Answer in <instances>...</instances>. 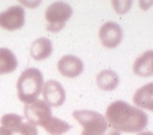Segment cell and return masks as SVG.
<instances>
[{
	"mask_svg": "<svg viewBox=\"0 0 153 135\" xmlns=\"http://www.w3.org/2000/svg\"><path fill=\"white\" fill-rule=\"evenodd\" d=\"M42 93H43L44 101L49 107H60L66 99V93L64 88L56 80H48L46 83H44Z\"/></svg>",
	"mask_w": 153,
	"mask_h": 135,
	"instance_id": "obj_8",
	"label": "cell"
},
{
	"mask_svg": "<svg viewBox=\"0 0 153 135\" xmlns=\"http://www.w3.org/2000/svg\"><path fill=\"white\" fill-rule=\"evenodd\" d=\"M137 135H152V133H151L150 131H147V132H141V133H139V134H137Z\"/></svg>",
	"mask_w": 153,
	"mask_h": 135,
	"instance_id": "obj_20",
	"label": "cell"
},
{
	"mask_svg": "<svg viewBox=\"0 0 153 135\" xmlns=\"http://www.w3.org/2000/svg\"><path fill=\"white\" fill-rule=\"evenodd\" d=\"M152 91H153V83L149 82L147 85H143L136 91L134 94L133 101L134 104L140 108H145L147 110L152 111L153 107V99H152Z\"/></svg>",
	"mask_w": 153,
	"mask_h": 135,
	"instance_id": "obj_12",
	"label": "cell"
},
{
	"mask_svg": "<svg viewBox=\"0 0 153 135\" xmlns=\"http://www.w3.org/2000/svg\"><path fill=\"white\" fill-rule=\"evenodd\" d=\"M25 9L20 5H13L0 13V28L7 31L22 28L25 24Z\"/></svg>",
	"mask_w": 153,
	"mask_h": 135,
	"instance_id": "obj_6",
	"label": "cell"
},
{
	"mask_svg": "<svg viewBox=\"0 0 153 135\" xmlns=\"http://www.w3.org/2000/svg\"><path fill=\"white\" fill-rule=\"evenodd\" d=\"M97 85L103 91H112L117 88L119 83V77L112 70H102L97 75Z\"/></svg>",
	"mask_w": 153,
	"mask_h": 135,
	"instance_id": "obj_13",
	"label": "cell"
},
{
	"mask_svg": "<svg viewBox=\"0 0 153 135\" xmlns=\"http://www.w3.org/2000/svg\"><path fill=\"white\" fill-rule=\"evenodd\" d=\"M43 128L45 129L46 132H48L51 135H62L69 130L71 126L66 121L57 118V117H54L52 115L43 125Z\"/></svg>",
	"mask_w": 153,
	"mask_h": 135,
	"instance_id": "obj_15",
	"label": "cell"
},
{
	"mask_svg": "<svg viewBox=\"0 0 153 135\" xmlns=\"http://www.w3.org/2000/svg\"><path fill=\"white\" fill-rule=\"evenodd\" d=\"M0 135H12V132H11L7 128L0 127Z\"/></svg>",
	"mask_w": 153,
	"mask_h": 135,
	"instance_id": "obj_19",
	"label": "cell"
},
{
	"mask_svg": "<svg viewBox=\"0 0 153 135\" xmlns=\"http://www.w3.org/2000/svg\"><path fill=\"white\" fill-rule=\"evenodd\" d=\"M123 33L121 26L114 21L105 22L99 30V38L104 47L113 49L119 45L121 42Z\"/></svg>",
	"mask_w": 153,
	"mask_h": 135,
	"instance_id": "obj_7",
	"label": "cell"
},
{
	"mask_svg": "<svg viewBox=\"0 0 153 135\" xmlns=\"http://www.w3.org/2000/svg\"><path fill=\"white\" fill-rule=\"evenodd\" d=\"M106 131H108V130H106ZM105 133H106V132H105ZM105 133H104V134H102V135H105ZM81 135H95V134H89V133H86V132H82V134Z\"/></svg>",
	"mask_w": 153,
	"mask_h": 135,
	"instance_id": "obj_21",
	"label": "cell"
},
{
	"mask_svg": "<svg viewBox=\"0 0 153 135\" xmlns=\"http://www.w3.org/2000/svg\"><path fill=\"white\" fill-rule=\"evenodd\" d=\"M133 71L136 75L143 76V77L152 76V51H147L135 60L133 64Z\"/></svg>",
	"mask_w": 153,
	"mask_h": 135,
	"instance_id": "obj_11",
	"label": "cell"
},
{
	"mask_svg": "<svg viewBox=\"0 0 153 135\" xmlns=\"http://www.w3.org/2000/svg\"><path fill=\"white\" fill-rule=\"evenodd\" d=\"M112 4L114 5V9L115 11L119 14H123V13L128 12L130 9V7L132 4V1H113Z\"/></svg>",
	"mask_w": 153,
	"mask_h": 135,
	"instance_id": "obj_18",
	"label": "cell"
},
{
	"mask_svg": "<svg viewBox=\"0 0 153 135\" xmlns=\"http://www.w3.org/2000/svg\"><path fill=\"white\" fill-rule=\"evenodd\" d=\"M72 15V7L64 1H55L47 7L45 12L46 20L48 21L47 30L56 33L65 26Z\"/></svg>",
	"mask_w": 153,
	"mask_h": 135,
	"instance_id": "obj_4",
	"label": "cell"
},
{
	"mask_svg": "<svg viewBox=\"0 0 153 135\" xmlns=\"http://www.w3.org/2000/svg\"><path fill=\"white\" fill-rule=\"evenodd\" d=\"M57 70L65 77L74 78L83 72V62L79 57L65 55L57 62Z\"/></svg>",
	"mask_w": 153,
	"mask_h": 135,
	"instance_id": "obj_9",
	"label": "cell"
},
{
	"mask_svg": "<svg viewBox=\"0 0 153 135\" xmlns=\"http://www.w3.org/2000/svg\"><path fill=\"white\" fill-rule=\"evenodd\" d=\"M22 121H24V117L20 116V115H17V114L14 113H7L1 117L0 123H1L2 127L7 128L10 131H12L15 128H17Z\"/></svg>",
	"mask_w": 153,
	"mask_h": 135,
	"instance_id": "obj_16",
	"label": "cell"
},
{
	"mask_svg": "<svg viewBox=\"0 0 153 135\" xmlns=\"http://www.w3.org/2000/svg\"><path fill=\"white\" fill-rule=\"evenodd\" d=\"M18 61L15 54L7 47H0V75L15 71Z\"/></svg>",
	"mask_w": 153,
	"mask_h": 135,
	"instance_id": "obj_14",
	"label": "cell"
},
{
	"mask_svg": "<svg viewBox=\"0 0 153 135\" xmlns=\"http://www.w3.org/2000/svg\"><path fill=\"white\" fill-rule=\"evenodd\" d=\"M12 135H38V131L34 125L22 121L17 128L11 131Z\"/></svg>",
	"mask_w": 153,
	"mask_h": 135,
	"instance_id": "obj_17",
	"label": "cell"
},
{
	"mask_svg": "<svg viewBox=\"0 0 153 135\" xmlns=\"http://www.w3.org/2000/svg\"><path fill=\"white\" fill-rule=\"evenodd\" d=\"M53 45L49 38L39 37L32 42L30 54L35 60H44L52 54Z\"/></svg>",
	"mask_w": 153,
	"mask_h": 135,
	"instance_id": "obj_10",
	"label": "cell"
},
{
	"mask_svg": "<svg viewBox=\"0 0 153 135\" xmlns=\"http://www.w3.org/2000/svg\"><path fill=\"white\" fill-rule=\"evenodd\" d=\"M74 119L83 127V132L102 135L110 127L102 114L91 110H76L72 113Z\"/></svg>",
	"mask_w": 153,
	"mask_h": 135,
	"instance_id": "obj_3",
	"label": "cell"
},
{
	"mask_svg": "<svg viewBox=\"0 0 153 135\" xmlns=\"http://www.w3.org/2000/svg\"><path fill=\"white\" fill-rule=\"evenodd\" d=\"M105 119L108 126L118 132H140L148 125L147 113L123 100H117L108 106Z\"/></svg>",
	"mask_w": 153,
	"mask_h": 135,
	"instance_id": "obj_1",
	"label": "cell"
},
{
	"mask_svg": "<svg viewBox=\"0 0 153 135\" xmlns=\"http://www.w3.org/2000/svg\"><path fill=\"white\" fill-rule=\"evenodd\" d=\"M25 116L28 119V123L34 126H41L52 116L51 108L45 101L39 99L34 100L31 104H27L24 108Z\"/></svg>",
	"mask_w": 153,
	"mask_h": 135,
	"instance_id": "obj_5",
	"label": "cell"
},
{
	"mask_svg": "<svg viewBox=\"0 0 153 135\" xmlns=\"http://www.w3.org/2000/svg\"><path fill=\"white\" fill-rule=\"evenodd\" d=\"M44 77L36 68H28L19 76L16 87L18 98L24 104H31L42 94Z\"/></svg>",
	"mask_w": 153,
	"mask_h": 135,
	"instance_id": "obj_2",
	"label": "cell"
}]
</instances>
